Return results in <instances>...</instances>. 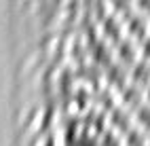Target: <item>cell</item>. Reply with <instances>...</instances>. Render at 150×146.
<instances>
[{"label": "cell", "instance_id": "6da1fadb", "mask_svg": "<svg viewBox=\"0 0 150 146\" xmlns=\"http://www.w3.org/2000/svg\"><path fill=\"white\" fill-rule=\"evenodd\" d=\"M127 74H129V83L142 87V89H146L150 85V64L144 60H137L133 66H129Z\"/></svg>", "mask_w": 150, "mask_h": 146}, {"label": "cell", "instance_id": "5b68a950", "mask_svg": "<svg viewBox=\"0 0 150 146\" xmlns=\"http://www.w3.org/2000/svg\"><path fill=\"white\" fill-rule=\"evenodd\" d=\"M144 102H146V104H150V85L144 89Z\"/></svg>", "mask_w": 150, "mask_h": 146}, {"label": "cell", "instance_id": "8992f818", "mask_svg": "<svg viewBox=\"0 0 150 146\" xmlns=\"http://www.w3.org/2000/svg\"><path fill=\"white\" fill-rule=\"evenodd\" d=\"M148 146H150V131H148Z\"/></svg>", "mask_w": 150, "mask_h": 146}, {"label": "cell", "instance_id": "277c9868", "mask_svg": "<svg viewBox=\"0 0 150 146\" xmlns=\"http://www.w3.org/2000/svg\"><path fill=\"white\" fill-rule=\"evenodd\" d=\"M137 47H139V60H144V62L150 64V34L144 38L142 43H137Z\"/></svg>", "mask_w": 150, "mask_h": 146}, {"label": "cell", "instance_id": "7a4b0ae2", "mask_svg": "<svg viewBox=\"0 0 150 146\" xmlns=\"http://www.w3.org/2000/svg\"><path fill=\"white\" fill-rule=\"evenodd\" d=\"M121 142H123V146H148V133L133 125L129 131H125L121 135Z\"/></svg>", "mask_w": 150, "mask_h": 146}, {"label": "cell", "instance_id": "3957f363", "mask_svg": "<svg viewBox=\"0 0 150 146\" xmlns=\"http://www.w3.org/2000/svg\"><path fill=\"white\" fill-rule=\"evenodd\" d=\"M133 125L135 127H139L142 131H150V104H142L139 108L133 110Z\"/></svg>", "mask_w": 150, "mask_h": 146}]
</instances>
